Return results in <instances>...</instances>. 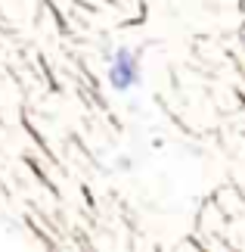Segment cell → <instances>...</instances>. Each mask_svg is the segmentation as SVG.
Here are the masks:
<instances>
[{
	"mask_svg": "<svg viewBox=\"0 0 245 252\" xmlns=\"http://www.w3.org/2000/svg\"><path fill=\"white\" fill-rule=\"evenodd\" d=\"M106 81L115 94H131L143 84V69H140V56L136 50L118 47L109 56V69H106Z\"/></svg>",
	"mask_w": 245,
	"mask_h": 252,
	"instance_id": "cell-1",
	"label": "cell"
},
{
	"mask_svg": "<svg viewBox=\"0 0 245 252\" xmlns=\"http://www.w3.org/2000/svg\"><path fill=\"white\" fill-rule=\"evenodd\" d=\"M131 165H134V159H118V168H124V171H127Z\"/></svg>",
	"mask_w": 245,
	"mask_h": 252,
	"instance_id": "cell-2",
	"label": "cell"
}]
</instances>
